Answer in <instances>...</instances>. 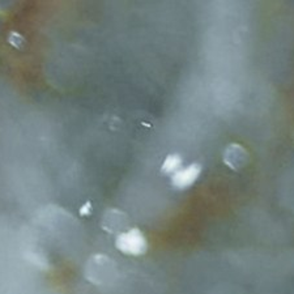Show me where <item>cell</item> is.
I'll return each mask as SVG.
<instances>
[{
    "label": "cell",
    "mask_w": 294,
    "mask_h": 294,
    "mask_svg": "<svg viewBox=\"0 0 294 294\" xmlns=\"http://www.w3.org/2000/svg\"><path fill=\"white\" fill-rule=\"evenodd\" d=\"M225 162L233 169H238V167L242 166L245 164L246 158V152L242 146L237 145H230L225 152Z\"/></svg>",
    "instance_id": "cell-5"
},
{
    "label": "cell",
    "mask_w": 294,
    "mask_h": 294,
    "mask_svg": "<svg viewBox=\"0 0 294 294\" xmlns=\"http://www.w3.org/2000/svg\"><path fill=\"white\" fill-rule=\"evenodd\" d=\"M201 174V166L199 164H191L181 169L171 175V185L178 190H186L191 187Z\"/></svg>",
    "instance_id": "cell-3"
},
{
    "label": "cell",
    "mask_w": 294,
    "mask_h": 294,
    "mask_svg": "<svg viewBox=\"0 0 294 294\" xmlns=\"http://www.w3.org/2000/svg\"><path fill=\"white\" fill-rule=\"evenodd\" d=\"M115 247L122 254L130 255V256H140V255L145 254L148 250V242H146L143 231L137 227H132L116 236Z\"/></svg>",
    "instance_id": "cell-2"
},
{
    "label": "cell",
    "mask_w": 294,
    "mask_h": 294,
    "mask_svg": "<svg viewBox=\"0 0 294 294\" xmlns=\"http://www.w3.org/2000/svg\"><path fill=\"white\" fill-rule=\"evenodd\" d=\"M182 157L179 155H169L165 161L162 162V166H161V171L164 174H169V175H173L174 173H177L181 167H182Z\"/></svg>",
    "instance_id": "cell-6"
},
{
    "label": "cell",
    "mask_w": 294,
    "mask_h": 294,
    "mask_svg": "<svg viewBox=\"0 0 294 294\" xmlns=\"http://www.w3.org/2000/svg\"><path fill=\"white\" fill-rule=\"evenodd\" d=\"M89 207H91V203H86L84 207H81V208H80V213H81L82 216L89 215V213H91V211H88Z\"/></svg>",
    "instance_id": "cell-7"
},
{
    "label": "cell",
    "mask_w": 294,
    "mask_h": 294,
    "mask_svg": "<svg viewBox=\"0 0 294 294\" xmlns=\"http://www.w3.org/2000/svg\"><path fill=\"white\" fill-rule=\"evenodd\" d=\"M115 261L103 254H96L88 259L84 268V275L94 285L109 284L116 276Z\"/></svg>",
    "instance_id": "cell-1"
},
{
    "label": "cell",
    "mask_w": 294,
    "mask_h": 294,
    "mask_svg": "<svg viewBox=\"0 0 294 294\" xmlns=\"http://www.w3.org/2000/svg\"><path fill=\"white\" fill-rule=\"evenodd\" d=\"M128 220L126 213L119 210H109L102 217L101 226L109 233H122L123 229L127 226Z\"/></svg>",
    "instance_id": "cell-4"
}]
</instances>
